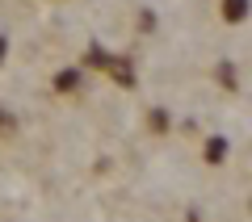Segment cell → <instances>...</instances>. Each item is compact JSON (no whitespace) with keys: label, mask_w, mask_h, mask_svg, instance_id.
<instances>
[{"label":"cell","mask_w":252,"mask_h":222,"mask_svg":"<svg viewBox=\"0 0 252 222\" xmlns=\"http://www.w3.org/2000/svg\"><path fill=\"white\" fill-rule=\"evenodd\" d=\"M84 63H89V67L109 71V76H114V80L122 84V88H135V67H130L126 59H114V55H109V51H101V46H93V51L84 55Z\"/></svg>","instance_id":"1"},{"label":"cell","mask_w":252,"mask_h":222,"mask_svg":"<svg viewBox=\"0 0 252 222\" xmlns=\"http://www.w3.org/2000/svg\"><path fill=\"white\" fill-rule=\"evenodd\" d=\"M248 17V0H223V21L227 26H244Z\"/></svg>","instance_id":"2"},{"label":"cell","mask_w":252,"mask_h":222,"mask_svg":"<svg viewBox=\"0 0 252 222\" xmlns=\"http://www.w3.org/2000/svg\"><path fill=\"white\" fill-rule=\"evenodd\" d=\"M55 88H59V92H76V88H80V71H76V67L59 71V76H55Z\"/></svg>","instance_id":"3"},{"label":"cell","mask_w":252,"mask_h":222,"mask_svg":"<svg viewBox=\"0 0 252 222\" xmlns=\"http://www.w3.org/2000/svg\"><path fill=\"white\" fill-rule=\"evenodd\" d=\"M223 160H227V139L215 134V139L206 142V164H223Z\"/></svg>","instance_id":"4"},{"label":"cell","mask_w":252,"mask_h":222,"mask_svg":"<svg viewBox=\"0 0 252 222\" xmlns=\"http://www.w3.org/2000/svg\"><path fill=\"white\" fill-rule=\"evenodd\" d=\"M147 126H152L156 134H164L168 130V113H164V109H152V113H147Z\"/></svg>","instance_id":"5"},{"label":"cell","mask_w":252,"mask_h":222,"mask_svg":"<svg viewBox=\"0 0 252 222\" xmlns=\"http://www.w3.org/2000/svg\"><path fill=\"white\" fill-rule=\"evenodd\" d=\"M219 80H223L227 88L235 92V67H231V63H223V67H219Z\"/></svg>","instance_id":"6"},{"label":"cell","mask_w":252,"mask_h":222,"mask_svg":"<svg viewBox=\"0 0 252 222\" xmlns=\"http://www.w3.org/2000/svg\"><path fill=\"white\" fill-rule=\"evenodd\" d=\"M0 134H13V113H4V109H0Z\"/></svg>","instance_id":"7"},{"label":"cell","mask_w":252,"mask_h":222,"mask_svg":"<svg viewBox=\"0 0 252 222\" xmlns=\"http://www.w3.org/2000/svg\"><path fill=\"white\" fill-rule=\"evenodd\" d=\"M4 51H9V42H4V38H0V59H4Z\"/></svg>","instance_id":"8"}]
</instances>
